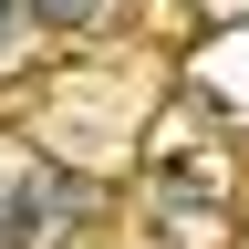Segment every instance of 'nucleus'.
Returning a JSON list of instances; mask_svg holds the SVG:
<instances>
[{"instance_id":"2","label":"nucleus","mask_w":249,"mask_h":249,"mask_svg":"<svg viewBox=\"0 0 249 249\" xmlns=\"http://www.w3.org/2000/svg\"><path fill=\"white\" fill-rule=\"evenodd\" d=\"M11 31H21V0H0V52H11Z\"/></svg>"},{"instance_id":"1","label":"nucleus","mask_w":249,"mask_h":249,"mask_svg":"<svg viewBox=\"0 0 249 249\" xmlns=\"http://www.w3.org/2000/svg\"><path fill=\"white\" fill-rule=\"evenodd\" d=\"M31 11H52V21H83V11H93V0H31Z\"/></svg>"}]
</instances>
